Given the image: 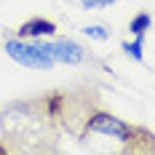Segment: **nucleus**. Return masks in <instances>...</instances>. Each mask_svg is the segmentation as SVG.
Returning <instances> with one entry per match:
<instances>
[{
  "label": "nucleus",
  "instance_id": "1",
  "mask_svg": "<svg viewBox=\"0 0 155 155\" xmlns=\"http://www.w3.org/2000/svg\"><path fill=\"white\" fill-rule=\"evenodd\" d=\"M3 139L11 153H56L62 126L56 120L48 96H30L8 102L0 110Z\"/></svg>",
  "mask_w": 155,
  "mask_h": 155
},
{
  "label": "nucleus",
  "instance_id": "2",
  "mask_svg": "<svg viewBox=\"0 0 155 155\" xmlns=\"http://www.w3.org/2000/svg\"><path fill=\"white\" fill-rule=\"evenodd\" d=\"M88 134H102V137H112V139L123 142L120 153H155V134L150 128L120 120L118 115H112L110 110L102 107H96L88 115L83 137H88Z\"/></svg>",
  "mask_w": 155,
  "mask_h": 155
},
{
  "label": "nucleus",
  "instance_id": "3",
  "mask_svg": "<svg viewBox=\"0 0 155 155\" xmlns=\"http://www.w3.org/2000/svg\"><path fill=\"white\" fill-rule=\"evenodd\" d=\"M5 54L14 59V62L32 67V70H54L56 59L48 54L40 43H32L30 38H11L5 40Z\"/></svg>",
  "mask_w": 155,
  "mask_h": 155
},
{
  "label": "nucleus",
  "instance_id": "4",
  "mask_svg": "<svg viewBox=\"0 0 155 155\" xmlns=\"http://www.w3.org/2000/svg\"><path fill=\"white\" fill-rule=\"evenodd\" d=\"M40 46L46 48L56 62H62V64H80V62H86V56H88V51L80 46V43L70 40V38H59V40H40Z\"/></svg>",
  "mask_w": 155,
  "mask_h": 155
},
{
  "label": "nucleus",
  "instance_id": "5",
  "mask_svg": "<svg viewBox=\"0 0 155 155\" xmlns=\"http://www.w3.org/2000/svg\"><path fill=\"white\" fill-rule=\"evenodd\" d=\"M51 35H56V21L54 19H46V16H32L27 21H21L19 24V30H16V38H51Z\"/></svg>",
  "mask_w": 155,
  "mask_h": 155
},
{
  "label": "nucleus",
  "instance_id": "6",
  "mask_svg": "<svg viewBox=\"0 0 155 155\" xmlns=\"http://www.w3.org/2000/svg\"><path fill=\"white\" fill-rule=\"evenodd\" d=\"M150 27H153V16L147 14V11L137 14L131 21H128V32H131V35H144Z\"/></svg>",
  "mask_w": 155,
  "mask_h": 155
},
{
  "label": "nucleus",
  "instance_id": "7",
  "mask_svg": "<svg viewBox=\"0 0 155 155\" xmlns=\"http://www.w3.org/2000/svg\"><path fill=\"white\" fill-rule=\"evenodd\" d=\"M142 46H144V35H134V43H123V51L131 59L142 62Z\"/></svg>",
  "mask_w": 155,
  "mask_h": 155
},
{
  "label": "nucleus",
  "instance_id": "8",
  "mask_svg": "<svg viewBox=\"0 0 155 155\" xmlns=\"http://www.w3.org/2000/svg\"><path fill=\"white\" fill-rule=\"evenodd\" d=\"M83 32L88 38H96V40H107L110 38L107 32H104V27H99V24H88V27H83Z\"/></svg>",
  "mask_w": 155,
  "mask_h": 155
},
{
  "label": "nucleus",
  "instance_id": "9",
  "mask_svg": "<svg viewBox=\"0 0 155 155\" xmlns=\"http://www.w3.org/2000/svg\"><path fill=\"white\" fill-rule=\"evenodd\" d=\"M78 3H80L86 11H91V8H102V5H104V0H78Z\"/></svg>",
  "mask_w": 155,
  "mask_h": 155
},
{
  "label": "nucleus",
  "instance_id": "10",
  "mask_svg": "<svg viewBox=\"0 0 155 155\" xmlns=\"http://www.w3.org/2000/svg\"><path fill=\"white\" fill-rule=\"evenodd\" d=\"M110 3H115V0H104V5H110Z\"/></svg>",
  "mask_w": 155,
  "mask_h": 155
}]
</instances>
